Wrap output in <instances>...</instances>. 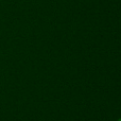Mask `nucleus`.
<instances>
[{
  "instance_id": "nucleus-1",
  "label": "nucleus",
  "mask_w": 121,
  "mask_h": 121,
  "mask_svg": "<svg viewBox=\"0 0 121 121\" xmlns=\"http://www.w3.org/2000/svg\"><path fill=\"white\" fill-rule=\"evenodd\" d=\"M117 121H121V117H120V118H118V119H117Z\"/></svg>"
}]
</instances>
